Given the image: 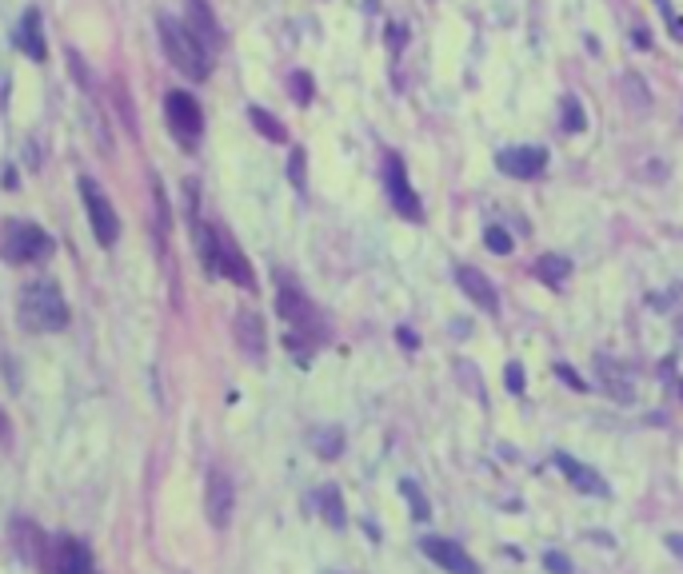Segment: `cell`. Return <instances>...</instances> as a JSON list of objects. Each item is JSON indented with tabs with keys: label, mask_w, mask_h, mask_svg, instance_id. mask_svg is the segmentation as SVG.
<instances>
[{
	"label": "cell",
	"mask_w": 683,
	"mask_h": 574,
	"mask_svg": "<svg viewBox=\"0 0 683 574\" xmlns=\"http://www.w3.org/2000/svg\"><path fill=\"white\" fill-rule=\"evenodd\" d=\"M0 443H12V423L4 411H0Z\"/></svg>",
	"instance_id": "d590c367"
},
{
	"label": "cell",
	"mask_w": 683,
	"mask_h": 574,
	"mask_svg": "<svg viewBox=\"0 0 683 574\" xmlns=\"http://www.w3.org/2000/svg\"><path fill=\"white\" fill-rule=\"evenodd\" d=\"M552 462L563 470V478H568L576 491H584V494H600V499H608V483L600 478V470L595 467H587V462H579V459H571L568 451H555L552 454Z\"/></svg>",
	"instance_id": "2e32d148"
},
{
	"label": "cell",
	"mask_w": 683,
	"mask_h": 574,
	"mask_svg": "<svg viewBox=\"0 0 683 574\" xmlns=\"http://www.w3.org/2000/svg\"><path fill=\"white\" fill-rule=\"evenodd\" d=\"M624 92H627V104H632L635 112H648V108H651L648 84H643L640 76H632V72H627V76H624Z\"/></svg>",
	"instance_id": "d4e9b609"
},
{
	"label": "cell",
	"mask_w": 683,
	"mask_h": 574,
	"mask_svg": "<svg viewBox=\"0 0 683 574\" xmlns=\"http://www.w3.org/2000/svg\"><path fill=\"white\" fill-rule=\"evenodd\" d=\"M316 510H320V518L328 526H344L348 523V510H344V494H340V486H320V491H316Z\"/></svg>",
	"instance_id": "d6986e66"
},
{
	"label": "cell",
	"mask_w": 683,
	"mask_h": 574,
	"mask_svg": "<svg viewBox=\"0 0 683 574\" xmlns=\"http://www.w3.org/2000/svg\"><path fill=\"white\" fill-rule=\"evenodd\" d=\"M52 252H57L52 236L41 223H28V220H12L4 228V239H0V255L9 263H44Z\"/></svg>",
	"instance_id": "3957f363"
},
{
	"label": "cell",
	"mask_w": 683,
	"mask_h": 574,
	"mask_svg": "<svg viewBox=\"0 0 683 574\" xmlns=\"http://www.w3.org/2000/svg\"><path fill=\"white\" fill-rule=\"evenodd\" d=\"M81 199H84V212H89L92 236L100 239V247H116V239H121V215L108 204L105 188L97 180H89V175H81Z\"/></svg>",
	"instance_id": "8992f818"
},
{
	"label": "cell",
	"mask_w": 683,
	"mask_h": 574,
	"mask_svg": "<svg viewBox=\"0 0 683 574\" xmlns=\"http://www.w3.org/2000/svg\"><path fill=\"white\" fill-rule=\"evenodd\" d=\"M236 343H240V351L252 359V363L264 359L268 339H264V319H260L256 311H240V315H236Z\"/></svg>",
	"instance_id": "ac0fdd59"
},
{
	"label": "cell",
	"mask_w": 683,
	"mask_h": 574,
	"mask_svg": "<svg viewBox=\"0 0 683 574\" xmlns=\"http://www.w3.org/2000/svg\"><path fill=\"white\" fill-rule=\"evenodd\" d=\"M504 383H507V391H512V395H520V391L528 387V371H523V367L512 359V363L504 367Z\"/></svg>",
	"instance_id": "f1b7e54d"
},
{
	"label": "cell",
	"mask_w": 683,
	"mask_h": 574,
	"mask_svg": "<svg viewBox=\"0 0 683 574\" xmlns=\"http://www.w3.org/2000/svg\"><path fill=\"white\" fill-rule=\"evenodd\" d=\"M632 32H635V36H632V40H635V48H651V36H648V28H632Z\"/></svg>",
	"instance_id": "8d00e7d4"
},
{
	"label": "cell",
	"mask_w": 683,
	"mask_h": 574,
	"mask_svg": "<svg viewBox=\"0 0 683 574\" xmlns=\"http://www.w3.org/2000/svg\"><path fill=\"white\" fill-rule=\"evenodd\" d=\"M404 44H408V28H404V24H388V48L400 52Z\"/></svg>",
	"instance_id": "836d02e7"
},
{
	"label": "cell",
	"mask_w": 683,
	"mask_h": 574,
	"mask_svg": "<svg viewBox=\"0 0 683 574\" xmlns=\"http://www.w3.org/2000/svg\"><path fill=\"white\" fill-rule=\"evenodd\" d=\"M600 371L608 375V391H611V395H616V399H632V383H627V375H619V379H616L608 359H600Z\"/></svg>",
	"instance_id": "83f0119b"
},
{
	"label": "cell",
	"mask_w": 683,
	"mask_h": 574,
	"mask_svg": "<svg viewBox=\"0 0 683 574\" xmlns=\"http://www.w3.org/2000/svg\"><path fill=\"white\" fill-rule=\"evenodd\" d=\"M544 566H547L552 574H571V558L560 555V550H547V555H544Z\"/></svg>",
	"instance_id": "d6a6232c"
},
{
	"label": "cell",
	"mask_w": 683,
	"mask_h": 574,
	"mask_svg": "<svg viewBox=\"0 0 683 574\" xmlns=\"http://www.w3.org/2000/svg\"><path fill=\"white\" fill-rule=\"evenodd\" d=\"M232 502H236V491H232V478L224 470H212L208 475V494H204V507H208V523L224 531L232 523Z\"/></svg>",
	"instance_id": "5bb4252c"
},
{
	"label": "cell",
	"mask_w": 683,
	"mask_h": 574,
	"mask_svg": "<svg viewBox=\"0 0 683 574\" xmlns=\"http://www.w3.org/2000/svg\"><path fill=\"white\" fill-rule=\"evenodd\" d=\"M17 48L28 56V60L44 64L49 60V40H44V28H41V8H28L17 24Z\"/></svg>",
	"instance_id": "e0dca14e"
},
{
	"label": "cell",
	"mask_w": 683,
	"mask_h": 574,
	"mask_svg": "<svg viewBox=\"0 0 683 574\" xmlns=\"http://www.w3.org/2000/svg\"><path fill=\"white\" fill-rule=\"evenodd\" d=\"M156 28H161V44L164 52H169L172 68L184 72L188 80H208L212 76V64H208V48L200 44V40L188 32L184 20H177V16H156Z\"/></svg>",
	"instance_id": "7a4b0ae2"
},
{
	"label": "cell",
	"mask_w": 683,
	"mask_h": 574,
	"mask_svg": "<svg viewBox=\"0 0 683 574\" xmlns=\"http://www.w3.org/2000/svg\"><path fill=\"white\" fill-rule=\"evenodd\" d=\"M667 547H671V555H683V534H667Z\"/></svg>",
	"instance_id": "74e56055"
},
{
	"label": "cell",
	"mask_w": 683,
	"mask_h": 574,
	"mask_svg": "<svg viewBox=\"0 0 683 574\" xmlns=\"http://www.w3.org/2000/svg\"><path fill=\"white\" fill-rule=\"evenodd\" d=\"M536 275L544 279L547 287H560L563 279L571 275V260H568V255H555V252L539 255V260H536Z\"/></svg>",
	"instance_id": "ffe728a7"
},
{
	"label": "cell",
	"mask_w": 683,
	"mask_h": 574,
	"mask_svg": "<svg viewBox=\"0 0 683 574\" xmlns=\"http://www.w3.org/2000/svg\"><path fill=\"white\" fill-rule=\"evenodd\" d=\"M496 167L512 180H536L539 172L547 167V148L539 144H520V148H504L496 156Z\"/></svg>",
	"instance_id": "8fae6325"
},
{
	"label": "cell",
	"mask_w": 683,
	"mask_h": 574,
	"mask_svg": "<svg viewBox=\"0 0 683 574\" xmlns=\"http://www.w3.org/2000/svg\"><path fill=\"white\" fill-rule=\"evenodd\" d=\"M679 399H683V379H679Z\"/></svg>",
	"instance_id": "f35d334b"
},
{
	"label": "cell",
	"mask_w": 683,
	"mask_h": 574,
	"mask_svg": "<svg viewBox=\"0 0 683 574\" xmlns=\"http://www.w3.org/2000/svg\"><path fill=\"white\" fill-rule=\"evenodd\" d=\"M555 375H560V379L568 383L571 391H592V383H587L584 375H579V371H576V367H571V363H555Z\"/></svg>",
	"instance_id": "f546056e"
},
{
	"label": "cell",
	"mask_w": 683,
	"mask_h": 574,
	"mask_svg": "<svg viewBox=\"0 0 683 574\" xmlns=\"http://www.w3.org/2000/svg\"><path fill=\"white\" fill-rule=\"evenodd\" d=\"M483 244H488V252H496V255H512V236H507L499 223H488V228H483Z\"/></svg>",
	"instance_id": "4316f807"
},
{
	"label": "cell",
	"mask_w": 683,
	"mask_h": 574,
	"mask_svg": "<svg viewBox=\"0 0 683 574\" xmlns=\"http://www.w3.org/2000/svg\"><path fill=\"white\" fill-rule=\"evenodd\" d=\"M276 311H280L284 323H288L292 331H300L304 339H312V343L328 339V327H324L320 311L312 307V299H308L296 283H280V291H276Z\"/></svg>",
	"instance_id": "277c9868"
},
{
	"label": "cell",
	"mask_w": 683,
	"mask_h": 574,
	"mask_svg": "<svg viewBox=\"0 0 683 574\" xmlns=\"http://www.w3.org/2000/svg\"><path fill=\"white\" fill-rule=\"evenodd\" d=\"M396 339H400V343H404V347H412V351H416V347H420V339H416V331H408V327H400V331H396Z\"/></svg>",
	"instance_id": "e575fe53"
},
{
	"label": "cell",
	"mask_w": 683,
	"mask_h": 574,
	"mask_svg": "<svg viewBox=\"0 0 683 574\" xmlns=\"http://www.w3.org/2000/svg\"><path fill=\"white\" fill-rule=\"evenodd\" d=\"M164 120H169V132L177 136L180 148H196L204 136V108L196 104V96H188L184 88H172L164 96Z\"/></svg>",
	"instance_id": "5b68a950"
},
{
	"label": "cell",
	"mask_w": 683,
	"mask_h": 574,
	"mask_svg": "<svg viewBox=\"0 0 683 574\" xmlns=\"http://www.w3.org/2000/svg\"><path fill=\"white\" fill-rule=\"evenodd\" d=\"M20 323L28 327V331H65L68 319H73V311H68L65 295H60V287L52 283V279H33V283L20 287Z\"/></svg>",
	"instance_id": "6da1fadb"
},
{
	"label": "cell",
	"mask_w": 683,
	"mask_h": 574,
	"mask_svg": "<svg viewBox=\"0 0 683 574\" xmlns=\"http://www.w3.org/2000/svg\"><path fill=\"white\" fill-rule=\"evenodd\" d=\"M248 120H252V128H256L264 140H272V144H284V140H288V128H284L268 108H260V104H252V108H248Z\"/></svg>",
	"instance_id": "44dd1931"
},
{
	"label": "cell",
	"mask_w": 683,
	"mask_h": 574,
	"mask_svg": "<svg viewBox=\"0 0 683 574\" xmlns=\"http://www.w3.org/2000/svg\"><path fill=\"white\" fill-rule=\"evenodd\" d=\"M184 24H188V32L208 48V52L224 44V32H220V20L208 8V0H184Z\"/></svg>",
	"instance_id": "4fadbf2b"
},
{
	"label": "cell",
	"mask_w": 683,
	"mask_h": 574,
	"mask_svg": "<svg viewBox=\"0 0 683 574\" xmlns=\"http://www.w3.org/2000/svg\"><path fill=\"white\" fill-rule=\"evenodd\" d=\"M456 283H459V291H464L467 299L475 303V307L491 311V315L499 311V295H496V287H491V279L483 275L480 268H472V263H456Z\"/></svg>",
	"instance_id": "9a60e30c"
},
{
	"label": "cell",
	"mask_w": 683,
	"mask_h": 574,
	"mask_svg": "<svg viewBox=\"0 0 683 574\" xmlns=\"http://www.w3.org/2000/svg\"><path fill=\"white\" fill-rule=\"evenodd\" d=\"M312 451L320 459H340L344 454V430L340 427H316L312 430Z\"/></svg>",
	"instance_id": "7402d4cb"
},
{
	"label": "cell",
	"mask_w": 683,
	"mask_h": 574,
	"mask_svg": "<svg viewBox=\"0 0 683 574\" xmlns=\"http://www.w3.org/2000/svg\"><path fill=\"white\" fill-rule=\"evenodd\" d=\"M400 494L408 499V507H412V518L416 523H424L428 515H432V507H428V494L416 486V478H400Z\"/></svg>",
	"instance_id": "603a6c76"
},
{
	"label": "cell",
	"mask_w": 683,
	"mask_h": 574,
	"mask_svg": "<svg viewBox=\"0 0 683 574\" xmlns=\"http://www.w3.org/2000/svg\"><path fill=\"white\" fill-rule=\"evenodd\" d=\"M12 539H17L20 558H28V562L36 566V570L52 574V542L44 539L41 526L28 523V518H17V523H12Z\"/></svg>",
	"instance_id": "7c38bea8"
},
{
	"label": "cell",
	"mask_w": 683,
	"mask_h": 574,
	"mask_svg": "<svg viewBox=\"0 0 683 574\" xmlns=\"http://www.w3.org/2000/svg\"><path fill=\"white\" fill-rule=\"evenodd\" d=\"M288 88H292V100H296V104H312L316 80L308 76V72H292V76H288Z\"/></svg>",
	"instance_id": "484cf974"
},
{
	"label": "cell",
	"mask_w": 683,
	"mask_h": 574,
	"mask_svg": "<svg viewBox=\"0 0 683 574\" xmlns=\"http://www.w3.org/2000/svg\"><path fill=\"white\" fill-rule=\"evenodd\" d=\"M212 231H216V268H220V275L232 279V283L244 287V291H256V271H252L248 255L240 252V244H236L224 228H216V223H212Z\"/></svg>",
	"instance_id": "ba28073f"
},
{
	"label": "cell",
	"mask_w": 683,
	"mask_h": 574,
	"mask_svg": "<svg viewBox=\"0 0 683 574\" xmlns=\"http://www.w3.org/2000/svg\"><path fill=\"white\" fill-rule=\"evenodd\" d=\"M52 574H97L89 542L76 539V534L52 539Z\"/></svg>",
	"instance_id": "30bf717a"
},
{
	"label": "cell",
	"mask_w": 683,
	"mask_h": 574,
	"mask_svg": "<svg viewBox=\"0 0 683 574\" xmlns=\"http://www.w3.org/2000/svg\"><path fill=\"white\" fill-rule=\"evenodd\" d=\"M420 550H424L436 566H444L448 574H480V562H475L459 542L444 539V534H424V539H420Z\"/></svg>",
	"instance_id": "9c48e42d"
},
{
	"label": "cell",
	"mask_w": 683,
	"mask_h": 574,
	"mask_svg": "<svg viewBox=\"0 0 683 574\" xmlns=\"http://www.w3.org/2000/svg\"><path fill=\"white\" fill-rule=\"evenodd\" d=\"M560 116H563V132H571V136H576V132H584V128H587V116H584V108H579V100H576V96H560Z\"/></svg>",
	"instance_id": "cb8c5ba5"
},
{
	"label": "cell",
	"mask_w": 683,
	"mask_h": 574,
	"mask_svg": "<svg viewBox=\"0 0 683 574\" xmlns=\"http://www.w3.org/2000/svg\"><path fill=\"white\" fill-rule=\"evenodd\" d=\"M384 188H388V199H392L396 215H404L408 223H420V220H424V204H420L416 188H412V180H408V167H404L400 156H388V164H384Z\"/></svg>",
	"instance_id": "52a82bcc"
},
{
	"label": "cell",
	"mask_w": 683,
	"mask_h": 574,
	"mask_svg": "<svg viewBox=\"0 0 683 574\" xmlns=\"http://www.w3.org/2000/svg\"><path fill=\"white\" fill-rule=\"evenodd\" d=\"M304 148H296V151H292V159H288V175H292V183H296V188L300 191H304Z\"/></svg>",
	"instance_id": "1f68e13d"
},
{
	"label": "cell",
	"mask_w": 683,
	"mask_h": 574,
	"mask_svg": "<svg viewBox=\"0 0 683 574\" xmlns=\"http://www.w3.org/2000/svg\"><path fill=\"white\" fill-rule=\"evenodd\" d=\"M656 4H659V12H663V20H667V28H671V36L683 40V16L671 8V0H656Z\"/></svg>",
	"instance_id": "4dcf8cb0"
}]
</instances>
